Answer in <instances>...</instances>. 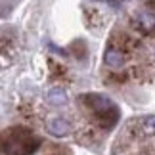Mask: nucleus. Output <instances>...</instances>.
<instances>
[{
    "instance_id": "nucleus-5",
    "label": "nucleus",
    "mask_w": 155,
    "mask_h": 155,
    "mask_svg": "<svg viewBox=\"0 0 155 155\" xmlns=\"http://www.w3.org/2000/svg\"><path fill=\"white\" fill-rule=\"evenodd\" d=\"M136 27H138L140 31H144V33H151L155 29V15L151 12H147V10L138 14V17H136Z\"/></svg>"
},
{
    "instance_id": "nucleus-6",
    "label": "nucleus",
    "mask_w": 155,
    "mask_h": 155,
    "mask_svg": "<svg viewBox=\"0 0 155 155\" xmlns=\"http://www.w3.org/2000/svg\"><path fill=\"white\" fill-rule=\"evenodd\" d=\"M46 100H48V104H52V105H65L69 98H67V92L58 86V88H52V90L48 92Z\"/></svg>"
},
{
    "instance_id": "nucleus-1",
    "label": "nucleus",
    "mask_w": 155,
    "mask_h": 155,
    "mask_svg": "<svg viewBox=\"0 0 155 155\" xmlns=\"http://www.w3.org/2000/svg\"><path fill=\"white\" fill-rule=\"evenodd\" d=\"M38 144L40 140L35 138L29 130H23V128H12L0 136V146H2L0 151L4 153H15V155L33 153L38 150Z\"/></svg>"
},
{
    "instance_id": "nucleus-3",
    "label": "nucleus",
    "mask_w": 155,
    "mask_h": 155,
    "mask_svg": "<svg viewBox=\"0 0 155 155\" xmlns=\"http://www.w3.org/2000/svg\"><path fill=\"white\" fill-rule=\"evenodd\" d=\"M46 130H48L52 136H56V138H63V136H67L71 132V123L61 119V117H56V119H50L48 121Z\"/></svg>"
},
{
    "instance_id": "nucleus-7",
    "label": "nucleus",
    "mask_w": 155,
    "mask_h": 155,
    "mask_svg": "<svg viewBox=\"0 0 155 155\" xmlns=\"http://www.w3.org/2000/svg\"><path fill=\"white\" fill-rule=\"evenodd\" d=\"M140 130L144 136H155V115H147L140 119Z\"/></svg>"
},
{
    "instance_id": "nucleus-8",
    "label": "nucleus",
    "mask_w": 155,
    "mask_h": 155,
    "mask_svg": "<svg viewBox=\"0 0 155 155\" xmlns=\"http://www.w3.org/2000/svg\"><path fill=\"white\" fill-rule=\"evenodd\" d=\"M104 2H111V4H121V0H104Z\"/></svg>"
},
{
    "instance_id": "nucleus-2",
    "label": "nucleus",
    "mask_w": 155,
    "mask_h": 155,
    "mask_svg": "<svg viewBox=\"0 0 155 155\" xmlns=\"http://www.w3.org/2000/svg\"><path fill=\"white\" fill-rule=\"evenodd\" d=\"M81 102L100 119V123H102V119H105L107 115L119 119V109L113 105V102L107 96H102V94H86V96L81 98Z\"/></svg>"
},
{
    "instance_id": "nucleus-4",
    "label": "nucleus",
    "mask_w": 155,
    "mask_h": 155,
    "mask_svg": "<svg viewBox=\"0 0 155 155\" xmlns=\"http://www.w3.org/2000/svg\"><path fill=\"white\" fill-rule=\"evenodd\" d=\"M124 52L123 50H119V48H115V46H109V48L105 50V54H104V61H105V65L107 67H113V69H119V67H123L124 65Z\"/></svg>"
}]
</instances>
